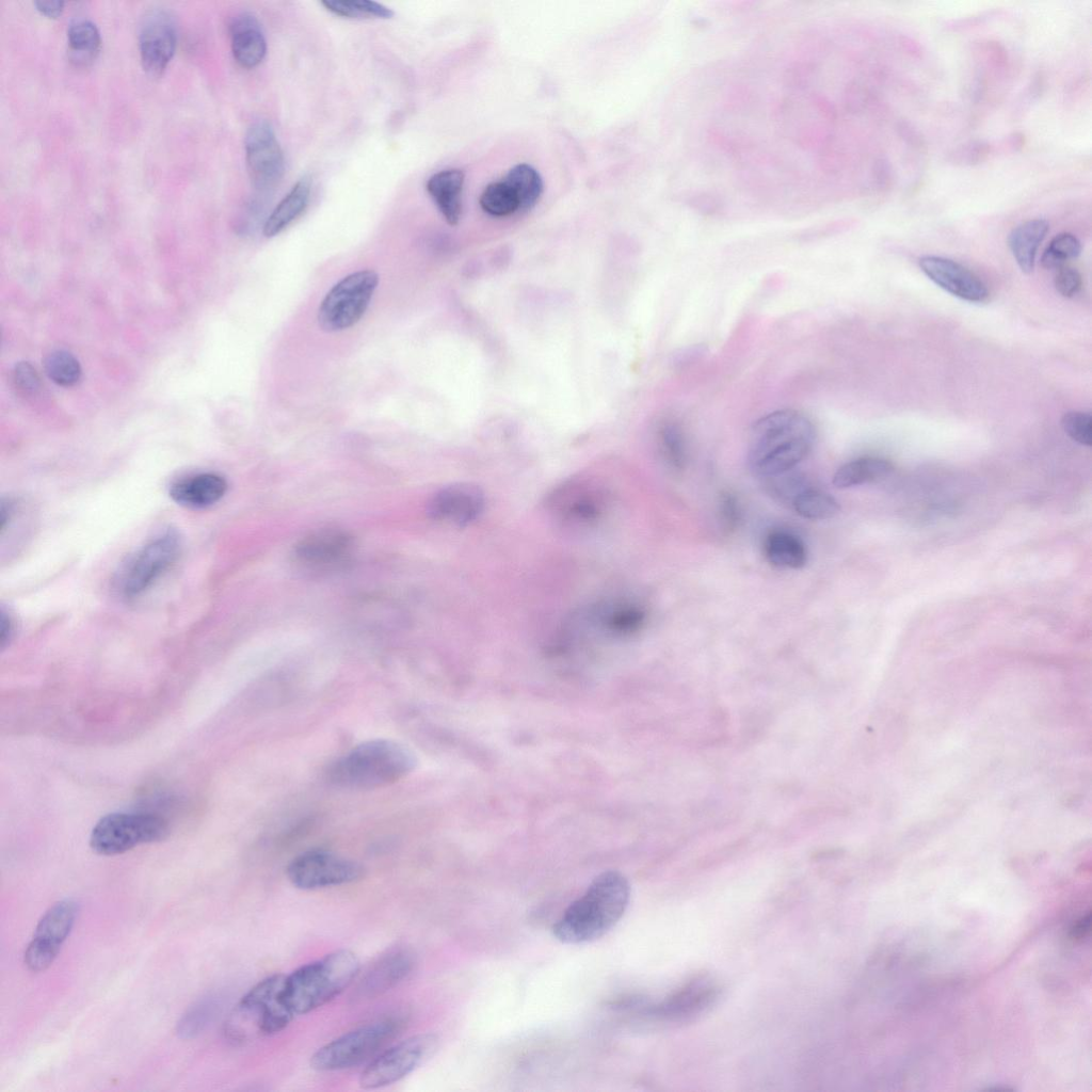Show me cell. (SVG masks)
<instances>
[{
    "instance_id": "6da1fadb",
    "label": "cell",
    "mask_w": 1092,
    "mask_h": 1092,
    "mask_svg": "<svg viewBox=\"0 0 1092 1092\" xmlns=\"http://www.w3.org/2000/svg\"><path fill=\"white\" fill-rule=\"evenodd\" d=\"M815 438L814 423L805 414L791 408L769 413L752 427L750 470L761 479L792 470L812 451Z\"/></svg>"
},
{
    "instance_id": "7a4b0ae2",
    "label": "cell",
    "mask_w": 1092,
    "mask_h": 1092,
    "mask_svg": "<svg viewBox=\"0 0 1092 1092\" xmlns=\"http://www.w3.org/2000/svg\"><path fill=\"white\" fill-rule=\"evenodd\" d=\"M630 898L627 879L619 871L598 874L552 926L564 944L593 942L609 932L624 915Z\"/></svg>"
},
{
    "instance_id": "3957f363",
    "label": "cell",
    "mask_w": 1092,
    "mask_h": 1092,
    "mask_svg": "<svg viewBox=\"0 0 1092 1092\" xmlns=\"http://www.w3.org/2000/svg\"><path fill=\"white\" fill-rule=\"evenodd\" d=\"M414 752L405 744L378 738L355 745L326 770L327 781L344 789H376L406 777L416 768Z\"/></svg>"
},
{
    "instance_id": "277c9868",
    "label": "cell",
    "mask_w": 1092,
    "mask_h": 1092,
    "mask_svg": "<svg viewBox=\"0 0 1092 1092\" xmlns=\"http://www.w3.org/2000/svg\"><path fill=\"white\" fill-rule=\"evenodd\" d=\"M359 970L360 963L353 951L334 950L285 975L283 1000L294 1017L307 1014L341 994Z\"/></svg>"
},
{
    "instance_id": "5b68a950",
    "label": "cell",
    "mask_w": 1092,
    "mask_h": 1092,
    "mask_svg": "<svg viewBox=\"0 0 1092 1092\" xmlns=\"http://www.w3.org/2000/svg\"><path fill=\"white\" fill-rule=\"evenodd\" d=\"M285 975L268 976L251 987L224 1024L226 1039L244 1045L283 1031L294 1018L282 997Z\"/></svg>"
},
{
    "instance_id": "8992f818",
    "label": "cell",
    "mask_w": 1092,
    "mask_h": 1092,
    "mask_svg": "<svg viewBox=\"0 0 1092 1092\" xmlns=\"http://www.w3.org/2000/svg\"><path fill=\"white\" fill-rule=\"evenodd\" d=\"M405 1023L403 1015L391 1014L350 1030L318 1048L310 1057V1067L336 1072L357 1066L395 1039Z\"/></svg>"
},
{
    "instance_id": "52a82bcc",
    "label": "cell",
    "mask_w": 1092,
    "mask_h": 1092,
    "mask_svg": "<svg viewBox=\"0 0 1092 1092\" xmlns=\"http://www.w3.org/2000/svg\"><path fill=\"white\" fill-rule=\"evenodd\" d=\"M611 495L599 481L575 477L558 485L547 498V509L556 523L573 531L597 527L608 514Z\"/></svg>"
},
{
    "instance_id": "ba28073f",
    "label": "cell",
    "mask_w": 1092,
    "mask_h": 1092,
    "mask_svg": "<svg viewBox=\"0 0 1092 1092\" xmlns=\"http://www.w3.org/2000/svg\"><path fill=\"white\" fill-rule=\"evenodd\" d=\"M168 824L160 816L148 813H112L94 826L90 846L100 855L122 854L143 844L164 839Z\"/></svg>"
},
{
    "instance_id": "9c48e42d",
    "label": "cell",
    "mask_w": 1092,
    "mask_h": 1092,
    "mask_svg": "<svg viewBox=\"0 0 1092 1092\" xmlns=\"http://www.w3.org/2000/svg\"><path fill=\"white\" fill-rule=\"evenodd\" d=\"M378 284L379 275L372 270H360L340 279L319 306V326L325 332L353 326L366 312Z\"/></svg>"
},
{
    "instance_id": "30bf717a",
    "label": "cell",
    "mask_w": 1092,
    "mask_h": 1092,
    "mask_svg": "<svg viewBox=\"0 0 1092 1092\" xmlns=\"http://www.w3.org/2000/svg\"><path fill=\"white\" fill-rule=\"evenodd\" d=\"M438 1047V1038L433 1033H418L400 1041L382 1051L362 1072L359 1086L374 1090L400 1081L425 1061Z\"/></svg>"
},
{
    "instance_id": "8fae6325",
    "label": "cell",
    "mask_w": 1092,
    "mask_h": 1092,
    "mask_svg": "<svg viewBox=\"0 0 1092 1092\" xmlns=\"http://www.w3.org/2000/svg\"><path fill=\"white\" fill-rule=\"evenodd\" d=\"M365 869L349 857L324 849H310L294 856L286 874L290 883L302 890L340 886L360 880Z\"/></svg>"
},
{
    "instance_id": "7c38bea8",
    "label": "cell",
    "mask_w": 1092,
    "mask_h": 1092,
    "mask_svg": "<svg viewBox=\"0 0 1092 1092\" xmlns=\"http://www.w3.org/2000/svg\"><path fill=\"white\" fill-rule=\"evenodd\" d=\"M180 550L178 534L168 530L152 539L125 563L116 588L125 598L144 593L175 562Z\"/></svg>"
},
{
    "instance_id": "4fadbf2b",
    "label": "cell",
    "mask_w": 1092,
    "mask_h": 1092,
    "mask_svg": "<svg viewBox=\"0 0 1092 1092\" xmlns=\"http://www.w3.org/2000/svg\"><path fill=\"white\" fill-rule=\"evenodd\" d=\"M78 913L77 901L66 898L53 903L43 914L23 953V963L29 970L39 973L53 963L75 926Z\"/></svg>"
},
{
    "instance_id": "5bb4252c",
    "label": "cell",
    "mask_w": 1092,
    "mask_h": 1092,
    "mask_svg": "<svg viewBox=\"0 0 1092 1092\" xmlns=\"http://www.w3.org/2000/svg\"><path fill=\"white\" fill-rule=\"evenodd\" d=\"M247 173L259 192L274 189L285 172V160L275 132L266 121L250 126L244 140Z\"/></svg>"
},
{
    "instance_id": "9a60e30c",
    "label": "cell",
    "mask_w": 1092,
    "mask_h": 1092,
    "mask_svg": "<svg viewBox=\"0 0 1092 1092\" xmlns=\"http://www.w3.org/2000/svg\"><path fill=\"white\" fill-rule=\"evenodd\" d=\"M177 45L173 17L164 10L154 9L142 18L139 33L141 63L150 76H160L172 60Z\"/></svg>"
},
{
    "instance_id": "2e32d148",
    "label": "cell",
    "mask_w": 1092,
    "mask_h": 1092,
    "mask_svg": "<svg viewBox=\"0 0 1092 1092\" xmlns=\"http://www.w3.org/2000/svg\"><path fill=\"white\" fill-rule=\"evenodd\" d=\"M353 546L352 537L341 530L315 531L294 546V563L308 572L332 571L350 558Z\"/></svg>"
},
{
    "instance_id": "e0dca14e",
    "label": "cell",
    "mask_w": 1092,
    "mask_h": 1092,
    "mask_svg": "<svg viewBox=\"0 0 1092 1092\" xmlns=\"http://www.w3.org/2000/svg\"><path fill=\"white\" fill-rule=\"evenodd\" d=\"M576 617L598 631L623 637L632 635L643 627L646 611L633 599L615 596L590 605Z\"/></svg>"
},
{
    "instance_id": "ac0fdd59",
    "label": "cell",
    "mask_w": 1092,
    "mask_h": 1092,
    "mask_svg": "<svg viewBox=\"0 0 1092 1092\" xmlns=\"http://www.w3.org/2000/svg\"><path fill=\"white\" fill-rule=\"evenodd\" d=\"M416 954L406 946H397L381 954L360 976L355 995L375 998L406 980L415 970Z\"/></svg>"
},
{
    "instance_id": "d6986e66",
    "label": "cell",
    "mask_w": 1092,
    "mask_h": 1092,
    "mask_svg": "<svg viewBox=\"0 0 1092 1092\" xmlns=\"http://www.w3.org/2000/svg\"><path fill=\"white\" fill-rule=\"evenodd\" d=\"M484 505V493L478 485L456 483L441 488L433 496L429 512L435 520L464 527L479 518Z\"/></svg>"
},
{
    "instance_id": "ffe728a7",
    "label": "cell",
    "mask_w": 1092,
    "mask_h": 1092,
    "mask_svg": "<svg viewBox=\"0 0 1092 1092\" xmlns=\"http://www.w3.org/2000/svg\"><path fill=\"white\" fill-rule=\"evenodd\" d=\"M920 270L938 287L950 294L970 302L983 303L989 298L984 283L961 263L941 256H924Z\"/></svg>"
},
{
    "instance_id": "44dd1931",
    "label": "cell",
    "mask_w": 1092,
    "mask_h": 1092,
    "mask_svg": "<svg viewBox=\"0 0 1092 1092\" xmlns=\"http://www.w3.org/2000/svg\"><path fill=\"white\" fill-rule=\"evenodd\" d=\"M231 51L244 68H253L263 60L267 43L258 19L251 13L236 15L229 26Z\"/></svg>"
},
{
    "instance_id": "7402d4cb",
    "label": "cell",
    "mask_w": 1092,
    "mask_h": 1092,
    "mask_svg": "<svg viewBox=\"0 0 1092 1092\" xmlns=\"http://www.w3.org/2000/svg\"><path fill=\"white\" fill-rule=\"evenodd\" d=\"M227 483L223 477L204 472L176 481L170 488L172 499L183 507L202 509L218 502L225 494Z\"/></svg>"
},
{
    "instance_id": "603a6c76",
    "label": "cell",
    "mask_w": 1092,
    "mask_h": 1092,
    "mask_svg": "<svg viewBox=\"0 0 1092 1092\" xmlns=\"http://www.w3.org/2000/svg\"><path fill=\"white\" fill-rule=\"evenodd\" d=\"M464 173L450 168L435 173L427 181V191L436 207L450 225H455L462 214V190Z\"/></svg>"
},
{
    "instance_id": "cb8c5ba5",
    "label": "cell",
    "mask_w": 1092,
    "mask_h": 1092,
    "mask_svg": "<svg viewBox=\"0 0 1092 1092\" xmlns=\"http://www.w3.org/2000/svg\"><path fill=\"white\" fill-rule=\"evenodd\" d=\"M311 192V178L302 176L289 192L273 209L264 222L262 232L267 238L274 237L287 228L307 208Z\"/></svg>"
},
{
    "instance_id": "d4e9b609",
    "label": "cell",
    "mask_w": 1092,
    "mask_h": 1092,
    "mask_svg": "<svg viewBox=\"0 0 1092 1092\" xmlns=\"http://www.w3.org/2000/svg\"><path fill=\"white\" fill-rule=\"evenodd\" d=\"M1049 224L1043 219H1032L1016 226L1009 235L1008 243L1021 270L1033 271L1040 244L1046 237Z\"/></svg>"
},
{
    "instance_id": "484cf974",
    "label": "cell",
    "mask_w": 1092,
    "mask_h": 1092,
    "mask_svg": "<svg viewBox=\"0 0 1092 1092\" xmlns=\"http://www.w3.org/2000/svg\"><path fill=\"white\" fill-rule=\"evenodd\" d=\"M894 467L882 457L863 456L842 464L834 473L832 483L845 489L879 482L889 476Z\"/></svg>"
},
{
    "instance_id": "4316f807",
    "label": "cell",
    "mask_w": 1092,
    "mask_h": 1092,
    "mask_svg": "<svg viewBox=\"0 0 1092 1092\" xmlns=\"http://www.w3.org/2000/svg\"><path fill=\"white\" fill-rule=\"evenodd\" d=\"M767 560L781 568L799 569L807 562V550L803 541L792 532L774 530L764 542Z\"/></svg>"
},
{
    "instance_id": "83f0119b",
    "label": "cell",
    "mask_w": 1092,
    "mask_h": 1092,
    "mask_svg": "<svg viewBox=\"0 0 1092 1092\" xmlns=\"http://www.w3.org/2000/svg\"><path fill=\"white\" fill-rule=\"evenodd\" d=\"M790 508L799 516L810 520L829 519L840 511L838 501L832 495L812 485L793 499Z\"/></svg>"
},
{
    "instance_id": "f1b7e54d",
    "label": "cell",
    "mask_w": 1092,
    "mask_h": 1092,
    "mask_svg": "<svg viewBox=\"0 0 1092 1092\" xmlns=\"http://www.w3.org/2000/svg\"><path fill=\"white\" fill-rule=\"evenodd\" d=\"M516 196L519 210L532 208L539 200L543 182L540 174L530 165L521 163L512 167L503 180Z\"/></svg>"
},
{
    "instance_id": "f546056e",
    "label": "cell",
    "mask_w": 1092,
    "mask_h": 1092,
    "mask_svg": "<svg viewBox=\"0 0 1092 1092\" xmlns=\"http://www.w3.org/2000/svg\"><path fill=\"white\" fill-rule=\"evenodd\" d=\"M67 42L73 58L84 62L95 58L101 39L99 30L93 21L76 19L67 29Z\"/></svg>"
},
{
    "instance_id": "4dcf8cb0",
    "label": "cell",
    "mask_w": 1092,
    "mask_h": 1092,
    "mask_svg": "<svg viewBox=\"0 0 1092 1092\" xmlns=\"http://www.w3.org/2000/svg\"><path fill=\"white\" fill-rule=\"evenodd\" d=\"M658 446L667 465L682 470L687 461V447L681 428L673 421L663 422L658 430Z\"/></svg>"
},
{
    "instance_id": "1f68e13d",
    "label": "cell",
    "mask_w": 1092,
    "mask_h": 1092,
    "mask_svg": "<svg viewBox=\"0 0 1092 1092\" xmlns=\"http://www.w3.org/2000/svg\"><path fill=\"white\" fill-rule=\"evenodd\" d=\"M219 999L214 996L203 998L191 1006L177 1024V1033L182 1039L199 1034L215 1016Z\"/></svg>"
},
{
    "instance_id": "d6a6232c",
    "label": "cell",
    "mask_w": 1092,
    "mask_h": 1092,
    "mask_svg": "<svg viewBox=\"0 0 1092 1092\" xmlns=\"http://www.w3.org/2000/svg\"><path fill=\"white\" fill-rule=\"evenodd\" d=\"M321 4L332 14L343 18H391L394 12L387 6L370 0H325Z\"/></svg>"
},
{
    "instance_id": "836d02e7",
    "label": "cell",
    "mask_w": 1092,
    "mask_h": 1092,
    "mask_svg": "<svg viewBox=\"0 0 1092 1092\" xmlns=\"http://www.w3.org/2000/svg\"><path fill=\"white\" fill-rule=\"evenodd\" d=\"M44 368L47 376L60 386H73L81 378L78 359L67 351L57 350L49 353L44 360Z\"/></svg>"
},
{
    "instance_id": "e575fe53",
    "label": "cell",
    "mask_w": 1092,
    "mask_h": 1092,
    "mask_svg": "<svg viewBox=\"0 0 1092 1092\" xmlns=\"http://www.w3.org/2000/svg\"><path fill=\"white\" fill-rule=\"evenodd\" d=\"M481 208L493 216H505L519 210L511 188L502 180L489 183L480 196Z\"/></svg>"
},
{
    "instance_id": "d590c367",
    "label": "cell",
    "mask_w": 1092,
    "mask_h": 1092,
    "mask_svg": "<svg viewBox=\"0 0 1092 1092\" xmlns=\"http://www.w3.org/2000/svg\"><path fill=\"white\" fill-rule=\"evenodd\" d=\"M1080 252V241L1070 232H1062L1051 239L1042 254L1041 263L1047 270H1058L1067 260L1076 258Z\"/></svg>"
},
{
    "instance_id": "8d00e7d4",
    "label": "cell",
    "mask_w": 1092,
    "mask_h": 1092,
    "mask_svg": "<svg viewBox=\"0 0 1092 1092\" xmlns=\"http://www.w3.org/2000/svg\"><path fill=\"white\" fill-rule=\"evenodd\" d=\"M764 480L768 494L776 501L787 505H790L802 491L810 486L805 477L792 472V470Z\"/></svg>"
},
{
    "instance_id": "74e56055",
    "label": "cell",
    "mask_w": 1092,
    "mask_h": 1092,
    "mask_svg": "<svg viewBox=\"0 0 1092 1092\" xmlns=\"http://www.w3.org/2000/svg\"><path fill=\"white\" fill-rule=\"evenodd\" d=\"M1064 432L1076 443L1083 446L1092 444V418L1089 413L1067 412L1061 419Z\"/></svg>"
},
{
    "instance_id": "f35d334b",
    "label": "cell",
    "mask_w": 1092,
    "mask_h": 1092,
    "mask_svg": "<svg viewBox=\"0 0 1092 1092\" xmlns=\"http://www.w3.org/2000/svg\"><path fill=\"white\" fill-rule=\"evenodd\" d=\"M13 381L16 388L25 396H33L41 388L36 370L27 362H20L15 366Z\"/></svg>"
},
{
    "instance_id": "ab89813d",
    "label": "cell",
    "mask_w": 1092,
    "mask_h": 1092,
    "mask_svg": "<svg viewBox=\"0 0 1092 1092\" xmlns=\"http://www.w3.org/2000/svg\"><path fill=\"white\" fill-rule=\"evenodd\" d=\"M720 520L728 532L735 530L741 518L740 504L735 495L723 492L719 499Z\"/></svg>"
},
{
    "instance_id": "60d3db41",
    "label": "cell",
    "mask_w": 1092,
    "mask_h": 1092,
    "mask_svg": "<svg viewBox=\"0 0 1092 1092\" xmlns=\"http://www.w3.org/2000/svg\"><path fill=\"white\" fill-rule=\"evenodd\" d=\"M1054 282L1056 290L1065 298L1074 296L1081 287V276L1079 272L1067 266H1063L1057 270Z\"/></svg>"
},
{
    "instance_id": "b9f144b4",
    "label": "cell",
    "mask_w": 1092,
    "mask_h": 1092,
    "mask_svg": "<svg viewBox=\"0 0 1092 1092\" xmlns=\"http://www.w3.org/2000/svg\"><path fill=\"white\" fill-rule=\"evenodd\" d=\"M682 200L694 210L703 213L713 214L723 206L722 199L719 196L705 191L688 192L682 196Z\"/></svg>"
},
{
    "instance_id": "7bdbcfd3",
    "label": "cell",
    "mask_w": 1092,
    "mask_h": 1092,
    "mask_svg": "<svg viewBox=\"0 0 1092 1092\" xmlns=\"http://www.w3.org/2000/svg\"><path fill=\"white\" fill-rule=\"evenodd\" d=\"M1 628H0V643L1 648L4 649L12 641L15 633V622L10 613L5 610H1Z\"/></svg>"
},
{
    "instance_id": "ee69618b",
    "label": "cell",
    "mask_w": 1092,
    "mask_h": 1092,
    "mask_svg": "<svg viewBox=\"0 0 1092 1092\" xmlns=\"http://www.w3.org/2000/svg\"><path fill=\"white\" fill-rule=\"evenodd\" d=\"M33 4L35 5L36 10L41 14H43V15L49 17V18H57L59 15H61V13L63 11L64 1H62V0H38V1H34Z\"/></svg>"
},
{
    "instance_id": "f6af8a7d",
    "label": "cell",
    "mask_w": 1092,
    "mask_h": 1092,
    "mask_svg": "<svg viewBox=\"0 0 1092 1092\" xmlns=\"http://www.w3.org/2000/svg\"><path fill=\"white\" fill-rule=\"evenodd\" d=\"M1091 926V913L1089 912L1086 916L1081 917L1074 924L1071 929L1070 935L1073 940H1082L1090 932Z\"/></svg>"
}]
</instances>
